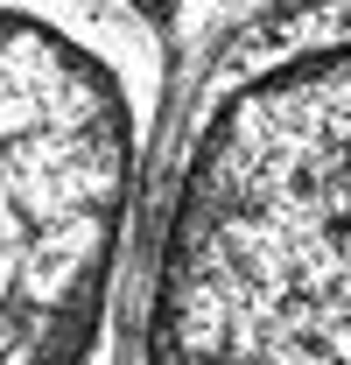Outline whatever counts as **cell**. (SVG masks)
I'll return each mask as SVG.
<instances>
[{"mask_svg":"<svg viewBox=\"0 0 351 365\" xmlns=\"http://www.w3.org/2000/svg\"><path fill=\"white\" fill-rule=\"evenodd\" d=\"M155 225L133 365H351V0L218 49Z\"/></svg>","mask_w":351,"mask_h":365,"instance_id":"6da1fadb","label":"cell"},{"mask_svg":"<svg viewBox=\"0 0 351 365\" xmlns=\"http://www.w3.org/2000/svg\"><path fill=\"white\" fill-rule=\"evenodd\" d=\"M162 98L155 0H0V365H113Z\"/></svg>","mask_w":351,"mask_h":365,"instance_id":"7a4b0ae2","label":"cell"}]
</instances>
